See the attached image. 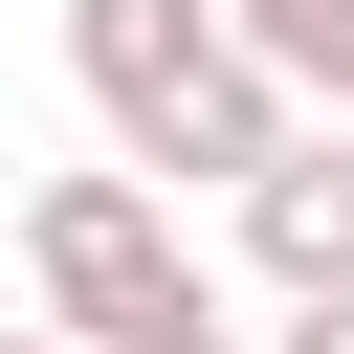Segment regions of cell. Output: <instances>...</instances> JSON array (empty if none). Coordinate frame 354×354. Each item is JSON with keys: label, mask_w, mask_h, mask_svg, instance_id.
Masks as SVG:
<instances>
[{"label": "cell", "mask_w": 354, "mask_h": 354, "mask_svg": "<svg viewBox=\"0 0 354 354\" xmlns=\"http://www.w3.org/2000/svg\"><path fill=\"white\" fill-rule=\"evenodd\" d=\"M66 66H88V111H111V155L133 177H221V199H266L288 177V66L221 22V0H66Z\"/></svg>", "instance_id": "1"}, {"label": "cell", "mask_w": 354, "mask_h": 354, "mask_svg": "<svg viewBox=\"0 0 354 354\" xmlns=\"http://www.w3.org/2000/svg\"><path fill=\"white\" fill-rule=\"evenodd\" d=\"M22 310L88 332V354H155V332L221 310V288H199V243H177L155 177H44V199H22Z\"/></svg>", "instance_id": "2"}, {"label": "cell", "mask_w": 354, "mask_h": 354, "mask_svg": "<svg viewBox=\"0 0 354 354\" xmlns=\"http://www.w3.org/2000/svg\"><path fill=\"white\" fill-rule=\"evenodd\" d=\"M243 266H266L288 310H332V288H354V133H288V177L243 199Z\"/></svg>", "instance_id": "3"}, {"label": "cell", "mask_w": 354, "mask_h": 354, "mask_svg": "<svg viewBox=\"0 0 354 354\" xmlns=\"http://www.w3.org/2000/svg\"><path fill=\"white\" fill-rule=\"evenodd\" d=\"M221 22L288 66V111H310V133H354V0H221Z\"/></svg>", "instance_id": "4"}, {"label": "cell", "mask_w": 354, "mask_h": 354, "mask_svg": "<svg viewBox=\"0 0 354 354\" xmlns=\"http://www.w3.org/2000/svg\"><path fill=\"white\" fill-rule=\"evenodd\" d=\"M266 354H354V288H332V310H288V332H266Z\"/></svg>", "instance_id": "5"}, {"label": "cell", "mask_w": 354, "mask_h": 354, "mask_svg": "<svg viewBox=\"0 0 354 354\" xmlns=\"http://www.w3.org/2000/svg\"><path fill=\"white\" fill-rule=\"evenodd\" d=\"M155 354H243V310H177V332H155Z\"/></svg>", "instance_id": "6"}, {"label": "cell", "mask_w": 354, "mask_h": 354, "mask_svg": "<svg viewBox=\"0 0 354 354\" xmlns=\"http://www.w3.org/2000/svg\"><path fill=\"white\" fill-rule=\"evenodd\" d=\"M0 354H88V332H44V310H22V332H0Z\"/></svg>", "instance_id": "7"}, {"label": "cell", "mask_w": 354, "mask_h": 354, "mask_svg": "<svg viewBox=\"0 0 354 354\" xmlns=\"http://www.w3.org/2000/svg\"><path fill=\"white\" fill-rule=\"evenodd\" d=\"M0 288H22V221H0ZM0 332H22V310H0Z\"/></svg>", "instance_id": "8"}]
</instances>
